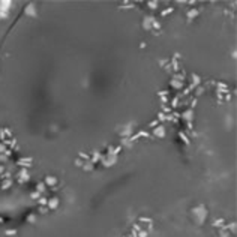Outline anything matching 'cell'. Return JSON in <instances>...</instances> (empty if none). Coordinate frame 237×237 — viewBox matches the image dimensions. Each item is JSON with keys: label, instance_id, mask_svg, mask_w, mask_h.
Returning <instances> with one entry per match:
<instances>
[{"label": "cell", "instance_id": "6", "mask_svg": "<svg viewBox=\"0 0 237 237\" xmlns=\"http://www.w3.org/2000/svg\"><path fill=\"white\" fill-rule=\"evenodd\" d=\"M84 170H93V164L92 162H87V164H84Z\"/></svg>", "mask_w": 237, "mask_h": 237}, {"label": "cell", "instance_id": "9", "mask_svg": "<svg viewBox=\"0 0 237 237\" xmlns=\"http://www.w3.org/2000/svg\"><path fill=\"white\" fill-rule=\"evenodd\" d=\"M8 186H11V182H9V180H6L3 185H2V188H8Z\"/></svg>", "mask_w": 237, "mask_h": 237}, {"label": "cell", "instance_id": "8", "mask_svg": "<svg viewBox=\"0 0 237 237\" xmlns=\"http://www.w3.org/2000/svg\"><path fill=\"white\" fill-rule=\"evenodd\" d=\"M35 219H36V215H30V216L27 218V221H29V222H35Z\"/></svg>", "mask_w": 237, "mask_h": 237}, {"label": "cell", "instance_id": "7", "mask_svg": "<svg viewBox=\"0 0 237 237\" xmlns=\"http://www.w3.org/2000/svg\"><path fill=\"white\" fill-rule=\"evenodd\" d=\"M45 186H47L45 183H39V185H38V191H39V192H44V191H45V189H44Z\"/></svg>", "mask_w": 237, "mask_h": 237}, {"label": "cell", "instance_id": "4", "mask_svg": "<svg viewBox=\"0 0 237 237\" xmlns=\"http://www.w3.org/2000/svg\"><path fill=\"white\" fill-rule=\"evenodd\" d=\"M155 134H156V135H159V137H164V135H165V132H164V128H158V129L155 131Z\"/></svg>", "mask_w": 237, "mask_h": 237}, {"label": "cell", "instance_id": "2", "mask_svg": "<svg viewBox=\"0 0 237 237\" xmlns=\"http://www.w3.org/2000/svg\"><path fill=\"white\" fill-rule=\"evenodd\" d=\"M44 183H45L47 186H54L56 183H57V179L54 177V176H47V177H45V182H44Z\"/></svg>", "mask_w": 237, "mask_h": 237}, {"label": "cell", "instance_id": "1", "mask_svg": "<svg viewBox=\"0 0 237 237\" xmlns=\"http://www.w3.org/2000/svg\"><path fill=\"white\" fill-rule=\"evenodd\" d=\"M192 215H194L195 222L198 225H201V224L206 221V218H207V209L204 206H197V207L192 209Z\"/></svg>", "mask_w": 237, "mask_h": 237}, {"label": "cell", "instance_id": "5", "mask_svg": "<svg viewBox=\"0 0 237 237\" xmlns=\"http://www.w3.org/2000/svg\"><path fill=\"white\" fill-rule=\"evenodd\" d=\"M21 180H29V173L27 171H21Z\"/></svg>", "mask_w": 237, "mask_h": 237}, {"label": "cell", "instance_id": "3", "mask_svg": "<svg viewBox=\"0 0 237 237\" xmlns=\"http://www.w3.org/2000/svg\"><path fill=\"white\" fill-rule=\"evenodd\" d=\"M47 206H48V209H50V210H54V209H57V207H59V200H57V198H51V200H48Z\"/></svg>", "mask_w": 237, "mask_h": 237}, {"label": "cell", "instance_id": "10", "mask_svg": "<svg viewBox=\"0 0 237 237\" xmlns=\"http://www.w3.org/2000/svg\"><path fill=\"white\" fill-rule=\"evenodd\" d=\"M26 12H27V14H30V15H35V11L32 9V6H30V8H29V9L26 11Z\"/></svg>", "mask_w": 237, "mask_h": 237}]
</instances>
